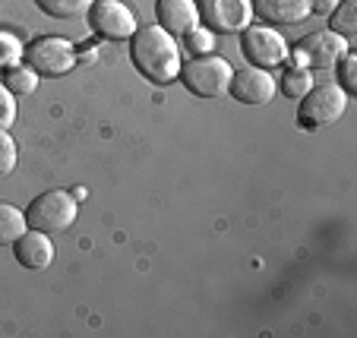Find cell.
<instances>
[{
  "label": "cell",
  "mask_w": 357,
  "mask_h": 338,
  "mask_svg": "<svg viewBox=\"0 0 357 338\" xmlns=\"http://www.w3.org/2000/svg\"><path fill=\"white\" fill-rule=\"evenodd\" d=\"M130 61L149 82L168 86V82L181 79V41L171 32H165L162 26H155V22L139 26L130 38Z\"/></svg>",
  "instance_id": "1"
},
{
  "label": "cell",
  "mask_w": 357,
  "mask_h": 338,
  "mask_svg": "<svg viewBox=\"0 0 357 338\" xmlns=\"http://www.w3.org/2000/svg\"><path fill=\"white\" fill-rule=\"evenodd\" d=\"M76 215H79V199L67 190H47L41 197H35L26 209V224L45 234H61V231L73 228Z\"/></svg>",
  "instance_id": "2"
},
{
  "label": "cell",
  "mask_w": 357,
  "mask_h": 338,
  "mask_svg": "<svg viewBox=\"0 0 357 338\" xmlns=\"http://www.w3.org/2000/svg\"><path fill=\"white\" fill-rule=\"evenodd\" d=\"M344 108H348V92L342 86L335 82L313 86L297 105V123L303 130H326L335 121H342Z\"/></svg>",
  "instance_id": "3"
},
{
  "label": "cell",
  "mask_w": 357,
  "mask_h": 338,
  "mask_svg": "<svg viewBox=\"0 0 357 338\" xmlns=\"http://www.w3.org/2000/svg\"><path fill=\"white\" fill-rule=\"evenodd\" d=\"M231 63L218 54H206V57H193L181 67V82L199 98H222L231 89Z\"/></svg>",
  "instance_id": "4"
},
{
  "label": "cell",
  "mask_w": 357,
  "mask_h": 338,
  "mask_svg": "<svg viewBox=\"0 0 357 338\" xmlns=\"http://www.w3.org/2000/svg\"><path fill=\"white\" fill-rule=\"evenodd\" d=\"M241 51L250 61V67H282L288 61V41L282 32H275L272 26H247L241 32Z\"/></svg>",
  "instance_id": "5"
},
{
  "label": "cell",
  "mask_w": 357,
  "mask_h": 338,
  "mask_svg": "<svg viewBox=\"0 0 357 338\" xmlns=\"http://www.w3.org/2000/svg\"><path fill=\"white\" fill-rule=\"evenodd\" d=\"M76 47L67 38H54V35H45V38H35L26 47V63L35 70L38 76H63L76 67Z\"/></svg>",
  "instance_id": "6"
},
{
  "label": "cell",
  "mask_w": 357,
  "mask_h": 338,
  "mask_svg": "<svg viewBox=\"0 0 357 338\" xmlns=\"http://www.w3.org/2000/svg\"><path fill=\"white\" fill-rule=\"evenodd\" d=\"M89 26L108 41H130L139 22L123 0H95L89 7Z\"/></svg>",
  "instance_id": "7"
},
{
  "label": "cell",
  "mask_w": 357,
  "mask_h": 338,
  "mask_svg": "<svg viewBox=\"0 0 357 338\" xmlns=\"http://www.w3.org/2000/svg\"><path fill=\"white\" fill-rule=\"evenodd\" d=\"M344 51H351L348 38L335 35L332 29H319L297 41V61L307 70H332L344 57Z\"/></svg>",
  "instance_id": "8"
},
{
  "label": "cell",
  "mask_w": 357,
  "mask_h": 338,
  "mask_svg": "<svg viewBox=\"0 0 357 338\" xmlns=\"http://www.w3.org/2000/svg\"><path fill=\"white\" fill-rule=\"evenodd\" d=\"M209 32H243L253 26V0H196Z\"/></svg>",
  "instance_id": "9"
},
{
  "label": "cell",
  "mask_w": 357,
  "mask_h": 338,
  "mask_svg": "<svg viewBox=\"0 0 357 338\" xmlns=\"http://www.w3.org/2000/svg\"><path fill=\"white\" fill-rule=\"evenodd\" d=\"M231 95H234V102L241 105H269L278 92V82L269 70L263 67H247L241 73L231 76Z\"/></svg>",
  "instance_id": "10"
},
{
  "label": "cell",
  "mask_w": 357,
  "mask_h": 338,
  "mask_svg": "<svg viewBox=\"0 0 357 338\" xmlns=\"http://www.w3.org/2000/svg\"><path fill=\"white\" fill-rule=\"evenodd\" d=\"M13 253L16 259H20L22 269H47V266L54 263V244H51V234H45V231H22L20 240L13 244Z\"/></svg>",
  "instance_id": "11"
},
{
  "label": "cell",
  "mask_w": 357,
  "mask_h": 338,
  "mask_svg": "<svg viewBox=\"0 0 357 338\" xmlns=\"http://www.w3.org/2000/svg\"><path fill=\"white\" fill-rule=\"evenodd\" d=\"M253 16L269 26H297L313 16V0H253Z\"/></svg>",
  "instance_id": "12"
},
{
  "label": "cell",
  "mask_w": 357,
  "mask_h": 338,
  "mask_svg": "<svg viewBox=\"0 0 357 338\" xmlns=\"http://www.w3.org/2000/svg\"><path fill=\"white\" fill-rule=\"evenodd\" d=\"M155 20L165 32L181 38V35H187L193 26H199V10H196V0H158Z\"/></svg>",
  "instance_id": "13"
},
{
  "label": "cell",
  "mask_w": 357,
  "mask_h": 338,
  "mask_svg": "<svg viewBox=\"0 0 357 338\" xmlns=\"http://www.w3.org/2000/svg\"><path fill=\"white\" fill-rule=\"evenodd\" d=\"M26 228H29L26 212L16 209V206H10V203H0V247L16 244Z\"/></svg>",
  "instance_id": "14"
},
{
  "label": "cell",
  "mask_w": 357,
  "mask_h": 338,
  "mask_svg": "<svg viewBox=\"0 0 357 338\" xmlns=\"http://www.w3.org/2000/svg\"><path fill=\"white\" fill-rule=\"evenodd\" d=\"M329 26L342 38H354L357 35V0H338V7L329 13Z\"/></svg>",
  "instance_id": "15"
},
{
  "label": "cell",
  "mask_w": 357,
  "mask_h": 338,
  "mask_svg": "<svg viewBox=\"0 0 357 338\" xmlns=\"http://www.w3.org/2000/svg\"><path fill=\"white\" fill-rule=\"evenodd\" d=\"M181 54H190V57H206L215 51V35L209 32L206 26H193L187 35H181Z\"/></svg>",
  "instance_id": "16"
},
{
  "label": "cell",
  "mask_w": 357,
  "mask_h": 338,
  "mask_svg": "<svg viewBox=\"0 0 357 338\" xmlns=\"http://www.w3.org/2000/svg\"><path fill=\"white\" fill-rule=\"evenodd\" d=\"M41 13L54 16V20H76V16L89 13L95 0H35Z\"/></svg>",
  "instance_id": "17"
},
{
  "label": "cell",
  "mask_w": 357,
  "mask_h": 338,
  "mask_svg": "<svg viewBox=\"0 0 357 338\" xmlns=\"http://www.w3.org/2000/svg\"><path fill=\"white\" fill-rule=\"evenodd\" d=\"M38 79H41V76L35 73L29 63H26V67L20 63V67H10L7 70V76H3V86H7L10 92L16 95V98H22V95H32L35 89H38Z\"/></svg>",
  "instance_id": "18"
},
{
  "label": "cell",
  "mask_w": 357,
  "mask_h": 338,
  "mask_svg": "<svg viewBox=\"0 0 357 338\" xmlns=\"http://www.w3.org/2000/svg\"><path fill=\"white\" fill-rule=\"evenodd\" d=\"M313 89V73L307 67H291L288 73L282 76V92L288 98H303V95Z\"/></svg>",
  "instance_id": "19"
},
{
  "label": "cell",
  "mask_w": 357,
  "mask_h": 338,
  "mask_svg": "<svg viewBox=\"0 0 357 338\" xmlns=\"http://www.w3.org/2000/svg\"><path fill=\"white\" fill-rule=\"evenodd\" d=\"M22 57H26V47H22V41L16 38L13 32H0V67H3V70L20 67Z\"/></svg>",
  "instance_id": "20"
},
{
  "label": "cell",
  "mask_w": 357,
  "mask_h": 338,
  "mask_svg": "<svg viewBox=\"0 0 357 338\" xmlns=\"http://www.w3.org/2000/svg\"><path fill=\"white\" fill-rule=\"evenodd\" d=\"M16 162H20V146L10 136V130H0V177H7L16 171Z\"/></svg>",
  "instance_id": "21"
},
{
  "label": "cell",
  "mask_w": 357,
  "mask_h": 338,
  "mask_svg": "<svg viewBox=\"0 0 357 338\" xmlns=\"http://www.w3.org/2000/svg\"><path fill=\"white\" fill-rule=\"evenodd\" d=\"M338 67V73H342V89L348 95H354L357 92V57H354V51H344V57L335 63Z\"/></svg>",
  "instance_id": "22"
},
{
  "label": "cell",
  "mask_w": 357,
  "mask_h": 338,
  "mask_svg": "<svg viewBox=\"0 0 357 338\" xmlns=\"http://www.w3.org/2000/svg\"><path fill=\"white\" fill-rule=\"evenodd\" d=\"M16 95L10 92L3 82H0V130H10L16 123Z\"/></svg>",
  "instance_id": "23"
},
{
  "label": "cell",
  "mask_w": 357,
  "mask_h": 338,
  "mask_svg": "<svg viewBox=\"0 0 357 338\" xmlns=\"http://www.w3.org/2000/svg\"><path fill=\"white\" fill-rule=\"evenodd\" d=\"M335 7H338V0H313V13H319V16H329Z\"/></svg>",
  "instance_id": "24"
}]
</instances>
